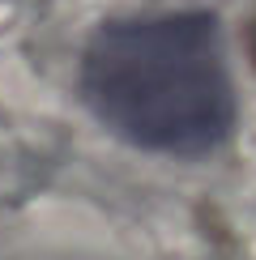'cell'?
Segmentation results:
<instances>
[{"label":"cell","mask_w":256,"mask_h":260,"mask_svg":"<svg viewBox=\"0 0 256 260\" xmlns=\"http://www.w3.org/2000/svg\"><path fill=\"white\" fill-rule=\"evenodd\" d=\"M90 111L154 154L205 158L231 137L235 99L209 13L103 26L81 60Z\"/></svg>","instance_id":"6da1fadb"},{"label":"cell","mask_w":256,"mask_h":260,"mask_svg":"<svg viewBox=\"0 0 256 260\" xmlns=\"http://www.w3.org/2000/svg\"><path fill=\"white\" fill-rule=\"evenodd\" d=\"M248 56H252V64H256V13H252V21H248Z\"/></svg>","instance_id":"7a4b0ae2"}]
</instances>
